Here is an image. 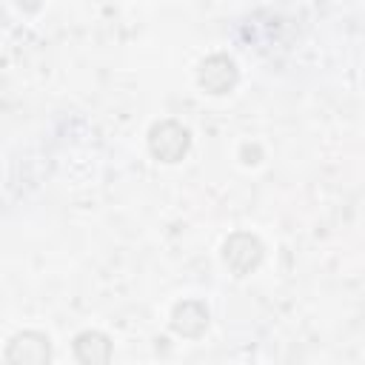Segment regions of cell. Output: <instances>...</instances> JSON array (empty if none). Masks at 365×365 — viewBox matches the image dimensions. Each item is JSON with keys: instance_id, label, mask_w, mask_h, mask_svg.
<instances>
[{"instance_id": "cell-1", "label": "cell", "mask_w": 365, "mask_h": 365, "mask_svg": "<svg viewBox=\"0 0 365 365\" xmlns=\"http://www.w3.org/2000/svg\"><path fill=\"white\" fill-rule=\"evenodd\" d=\"M191 145V134L177 120H160L148 131V148L160 163H180Z\"/></svg>"}, {"instance_id": "cell-2", "label": "cell", "mask_w": 365, "mask_h": 365, "mask_svg": "<svg viewBox=\"0 0 365 365\" xmlns=\"http://www.w3.org/2000/svg\"><path fill=\"white\" fill-rule=\"evenodd\" d=\"M222 259L234 271V277H245L262 262V242L248 231H237V234H231L225 240Z\"/></svg>"}, {"instance_id": "cell-3", "label": "cell", "mask_w": 365, "mask_h": 365, "mask_svg": "<svg viewBox=\"0 0 365 365\" xmlns=\"http://www.w3.org/2000/svg\"><path fill=\"white\" fill-rule=\"evenodd\" d=\"M9 365H48L51 362V342L40 331H20L6 345Z\"/></svg>"}, {"instance_id": "cell-4", "label": "cell", "mask_w": 365, "mask_h": 365, "mask_svg": "<svg viewBox=\"0 0 365 365\" xmlns=\"http://www.w3.org/2000/svg\"><path fill=\"white\" fill-rule=\"evenodd\" d=\"M197 80L208 94H225L237 83V66L225 54H211L208 60H202Z\"/></svg>"}, {"instance_id": "cell-5", "label": "cell", "mask_w": 365, "mask_h": 365, "mask_svg": "<svg viewBox=\"0 0 365 365\" xmlns=\"http://www.w3.org/2000/svg\"><path fill=\"white\" fill-rule=\"evenodd\" d=\"M171 328L182 336H200L208 328V308L200 299H185L171 314Z\"/></svg>"}, {"instance_id": "cell-6", "label": "cell", "mask_w": 365, "mask_h": 365, "mask_svg": "<svg viewBox=\"0 0 365 365\" xmlns=\"http://www.w3.org/2000/svg\"><path fill=\"white\" fill-rule=\"evenodd\" d=\"M74 356L80 359V365H108L111 342L100 331H83L74 336Z\"/></svg>"}]
</instances>
